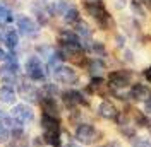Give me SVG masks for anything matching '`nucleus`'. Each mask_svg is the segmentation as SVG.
Listing matches in <instances>:
<instances>
[{
  "mask_svg": "<svg viewBox=\"0 0 151 147\" xmlns=\"http://www.w3.org/2000/svg\"><path fill=\"white\" fill-rule=\"evenodd\" d=\"M83 10L89 19H93L94 24L100 28V31H110L115 26L113 16L108 10L106 4L103 0H91V2H83Z\"/></svg>",
  "mask_w": 151,
  "mask_h": 147,
  "instance_id": "f257e3e1",
  "label": "nucleus"
},
{
  "mask_svg": "<svg viewBox=\"0 0 151 147\" xmlns=\"http://www.w3.org/2000/svg\"><path fill=\"white\" fill-rule=\"evenodd\" d=\"M108 81V87L113 91H122L125 87L132 86V72L127 69H119V70H112L106 77Z\"/></svg>",
  "mask_w": 151,
  "mask_h": 147,
  "instance_id": "f03ea898",
  "label": "nucleus"
},
{
  "mask_svg": "<svg viewBox=\"0 0 151 147\" xmlns=\"http://www.w3.org/2000/svg\"><path fill=\"white\" fill-rule=\"evenodd\" d=\"M16 26H17V33L22 34L24 38H35L40 34V24L31 16L19 14L16 17Z\"/></svg>",
  "mask_w": 151,
  "mask_h": 147,
  "instance_id": "7ed1b4c3",
  "label": "nucleus"
},
{
  "mask_svg": "<svg viewBox=\"0 0 151 147\" xmlns=\"http://www.w3.org/2000/svg\"><path fill=\"white\" fill-rule=\"evenodd\" d=\"M50 72H52V77L58 84H76L79 81L77 70H76L74 67L65 65V64H60V65H57V67H53Z\"/></svg>",
  "mask_w": 151,
  "mask_h": 147,
  "instance_id": "20e7f679",
  "label": "nucleus"
},
{
  "mask_svg": "<svg viewBox=\"0 0 151 147\" xmlns=\"http://www.w3.org/2000/svg\"><path fill=\"white\" fill-rule=\"evenodd\" d=\"M24 70H26V75H28L31 81H35V82L45 81V77H47L45 67H43V64H41V60H40L38 55L28 56V60L24 64Z\"/></svg>",
  "mask_w": 151,
  "mask_h": 147,
  "instance_id": "39448f33",
  "label": "nucleus"
},
{
  "mask_svg": "<svg viewBox=\"0 0 151 147\" xmlns=\"http://www.w3.org/2000/svg\"><path fill=\"white\" fill-rule=\"evenodd\" d=\"M76 138L81 144H84V146H91V144H94L100 138V132L94 128L93 125H89V123H81L76 128Z\"/></svg>",
  "mask_w": 151,
  "mask_h": 147,
  "instance_id": "423d86ee",
  "label": "nucleus"
},
{
  "mask_svg": "<svg viewBox=\"0 0 151 147\" xmlns=\"http://www.w3.org/2000/svg\"><path fill=\"white\" fill-rule=\"evenodd\" d=\"M12 116L24 125V123H31L35 120V111H33V108L29 104L22 103V104H16L12 108Z\"/></svg>",
  "mask_w": 151,
  "mask_h": 147,
  "instance_id": "0eeeda50",
  "label": "nucleus"
},
{
  "mask_svg": "<svg viewBox=\"0 0 151 147\" xmlns=\"http://www.w3.org/2000/svg\"><path fill=\"white\" fill-rule=\"evenodd\" d=\"M41 128L43 135H60V121L57 116L52 115H41Z\"/></svg>",
  "mask_w": 151,
  "mask_h": 147,
  "instance_id": "6e6552de",
  "label": "nucleus"
},
{
  "mask_svg": "<svg viewBox=\"0 0 151 147\" xmlns=\"http://www.w3.org/2000/svg\"><path fill=\"white\" fill-rule=\"evenodd\" d=\"M62 99L65 103L67 108H76V106H79V104H86V98L84 94L81 91H76V89H70V91H65L62 94Z\"/></svg>",
  "mask_w": 151,
  "mask_h": 147,
  "instance_id": "1a4fd4ad",
  "label": "nucleus"
},
{
  "mask_svg": "<svg viewBox=\"0 0 151 147\" xmlns=\"http://www.w3.org/2000/svg\"><path fill=\"white\" fill-rule=\"evenodd\" d=\"M151 96V89L146 86V84L136 82L131 86V91H129V98L134 99V101H146Z\"/></svg>",
  "mask_w": 151,
  "mask_h": 147,
  "instance_id": "9d476101",
  "label": "nucleus"
},
{
  "mask_svg": "<svg viewBox=\"0 0 151 147\" xmlns=\"http://www.w3.org/2000/svg\"><path fill=\"white\" fill-rule=\"evenodd\" d=\"M98 115L105 120H117L119 118V110L112 101L103 99V101L98 104Z\"/></svg>",
  "mask_w": 151,
  "mask_h": 147,
  "instance_id": "9b49d317",
  "label": "nucleus"
},
{
  "mask_svg": "<svg viewBox=\"0 0 151 147\" xmlns=\"http://www.w3.org/2000/svg\"><path fill=\"white\" fill-rule=\"evenodd\" d=\"M19 92H21V96H22L26 101L38 103L40 99H41L38 89L33 86V84H29V82H22V84H21V86H19Z\"/></svg>",
  "mask_w": 151,
  "mask_h": 147,
  "instance_id": "f8f14e48",
  "label": "nucleus"
},
{
  "mask_svg": "<svg viewBox=\"0 0 151 147\" xmlns=\"http://www.w3.org/2000/svg\"><path fill=\"white\" fill-rule=\"evenodd\" d=\"M40 106L45 115H52V116H57L58 118V104H57L55 98H48V96H43L40 99Z\"/></svg>",
  "mask_w": 151,
  "mask_h": 147,
  "instance_id": "ddd939ff",
  "label": "nucleus"
},
{
  "mask_svg": "<svg viewBox=\"0 0 151 147\" xmlns=\"http://www.w3.org/2000/svg\"><path fill=\"white\" fill-rule=\"evenodd\" d=\"M62 21H64L65 24H69V26H76L79 21H83V19H81V10H79V7L72 4V5L65 10V14L62 16Z\"/></svg>",
  "mask_w": 151,
  "mask_h": 147,
  "instance_id": "4468645a",
  "label": "nucleus"
},
{
  "mask_svg": "<svg viewBox=\"0 0 151 147\" xmlns=\"http://www.w3.org/2000/svg\"><path fill=\"white\" fill-rule=\"evenodd\" d=\"M129 9H131V14L134 19H141V21H144V19H148V9L142 5L139 0H129Z\"/></svg>",
  "mask_w": 151,
  "mask_h": 147,
  "instance_id": "2eb2a0df",
  "label": "nucleus"
},
{
  "mask_svg": "<svg viewBox=\"0 0 151 147\" xmlns=\"http://www.w3.org/2000/svg\"><path fill=\"white\" fill-rule=\"evenodd\" d=\"M88 70L93 77H101V74L106 70V65H105L103 58H91L88 62Z\"/></svg>",
  "mask_w": 151,
  "mask_h": 147,
  "instance_id": "dca6fc26",
  "label": "nucleus"
},
{
  "mask_svg": "<svg viewBox=\"0 0 151 147\" xmlns=\"http://www.w3.org/2000/svg\"><path fill=\"white\" fill-rule=\"evenodd\" d=\"M74 31L77 33V36L81 38V39H84V41H89L93 38V28L86 21H79L74 26Z\"/></svg>",
  "mask_w": 151,
  "mask_h": 147,
  "instance_id": "f3484780",
  "label": "nucleus"
},
{
  "mask_svg": "<svg viewBox=\"0 0 151 147\" xmlns=\"http://www.w3.org/2000/svg\"><path fill=\"white\" fill-rule=\"evenodd\" d=\"M17 99V94L14 91V87L10 86H2L0 87V103L4 104H14Z\"/></svg>",
  "mask_w": 151,
  "mask_h": 147,
  "instance_id": "a211bd4d",
  "label": "nucleus"
},
{
  "mask_svg": "<svg viewBox=\"0 0 151 147\" xmlns=\"http://www.w3.org/2000/svg\"><path fill=\"white\" fill-rule=\"evenodd\" d=\"M4 43L7 45V48H9L10 51H14L19 45V33L16 29H9V31L4 34Z\"/></svg>",
  "mask_w": 151,
  "mask_h": 147,
  "instance_id": "6ab92c4d",
  "label": "nucleus"
},
{
  "mask_svg": "<svg viewBox=\"0 0 151 147\" xmlns=\"http://www.w3.org/2000/svg\"><path fill=\"white\" fill-rule=\"evenodd\" d=\"M14 21V12L7 4L0 2V24H10Z\"/></svg>",
  "mask_w": 151,
  "mask_h": 147,
  "instance_id": "aec40b11",
  "label": "nucleus"
},
{
  "mask_svg": "<svg viewBox=\"0 0 151 147\" xmlns=\"http://www.w3.org/2000/svg\"><path fill=\"white\" fill-rule=\"evenodd\" d=\"M132 147H151V142L146 137H132Z\"/></svg>",
  "mask_w": 151,
  "mask_h": 147,
  "instance_id": "412c9836",
  "label": "nucleus"
},
{
  "mask_svg": "<svg viewBox=\"0 0 151 147\" xmlns=\"http://www.w3.org/2000/svg\"><path fill=\"white\" fill-rule=\"evenodd\" d=\"M136 123H137L139 127H150V120L146 118L142 113H137V115H136Z\"/></svg>",
  "mask_w": 151,
  "mask_h": 147,
  "instance_id": "4be33fe9",
  "label": "nucleus"
},
{
  "mask_svg": "<svg viewBox=\"0 0 151 147\" xmlns=\"http://www.w3.org/2000/svg\"><path fill=\"white\" fill-rule=\"evenodd\" d=\"M10 135V130L4 125V123H0V142H5Z\"/></svg>",
  "mask_w": 151,
  "mask_h": 147,
  "instance_id": "5701e85b",
  "label": "nucleus"
},
{
  "mask_svg": "<svg viewBox=\"0 0 151 147\" xmlns=\"http://www.w3.org/2000/svg\"><path fill=\"white\" fill-rule=\"evenodd\" d=\"M125 43H127L125 34H115V46L117 48H125Z\"/></svg>",
  "mask_w": 151,
  "mask_h": 147,
  "instance_id": "b1692460",
  "label": "nucleus"
},
{
  "mask_svg": "<svg viewBox=\"0 0 151 147\" xmlns=\"http://www.w3.org/2000/svg\"><path fill=\"white\" fill-rule=\"evenodd\" d=\"M142 75H144V79L148 81V82L151 84V67H148V69H144V72H142Z\"/></svg>",
  "mask_w": 151,
  "mask_h": 147,
  "instance_id": "393cba45",
  "label": "nucleus"
},
{
  "mask_svg": "<svg viewBox=\"0 0 151 147\" xmlns=\"http://www.w3.org/2000/svg\"><path fill=\"white\" fill-rule=\"evenodd\" d=\"M144 110H146V113H151V96L144 101Z\"/></svg>",
  "mask_w": 151,
  "mask_h": 147,
  "instance_id": "a878e982",
  "label": "nucleus"
},
{
  "mask_svg": "<svg viewBox=\"0 0 151 147\" xmlns=\"http://www.w3.org/2000/svg\"><path fill=\"white\" fill-rule=\"evenodd\" d=\"M139 2H141V4H142V5H144L148 10H151V0H139Z\"/></svg>",
  "mask_w": 151,
  "mask_h": 147,
  "instance_id": "bb28decb",
  "label": "nucleus"
},
{
  "mask_svg": "<svg viewBox=\"0 0 151 147\" xmlns=\"http://www.w3.org/2000/svg\"><path fill=\"white\" fill-rule=\"evenodd\" d=\"M5 56H7V53H5V51L0 48V62H2V60H5Z\"/></svg>",
  "mask_w": 151,
  "mask_h": 147,
  "instance_id": "cd10ccee",
  "label": "nucleus"
},
{
  "mask_svg": "<svg viewBox=\"0 0 151 147\" xmlns=\"http://www.w3.org/2000/svg\"><path fill=\"white\" fill-rule=\"evenodd\" d=\"M69 147H77V146H69Z\"/></svg>",
  "mask_w": 151,
  "mask_h": 147,
  "instance_id": "c85d7f7f",
  "label": "nucleus"
},
{
  "mask_svg": "<svg viewBox=\"0 0 151 147\" xmlns=\"http://www.w3.org/2000/svg\"><path fill=\"white\" fill-rule=\"evenodd\" d=\"M84 2H91V0H84Z\"/></svg>",
  "mask_w": 151,
  "mask_h": 147,
  "instance_id": "c756f323",
  "label": "nucleus"
},
{
  "mask_svg": "<svg viewBox=\"0 0 151 147\" xmlns=\"http://www.w3.org/2000/svg\"><path fill=\"white\" fill-rule=\"evenodd\" d=\"M150 67H151V65H150Z\"/></svg>",
  "mask_w": 151,
  "mask_h": 147,
  "instance_id": "7c9ffc66",
  "label": "nucleus"
}]
</instances>
